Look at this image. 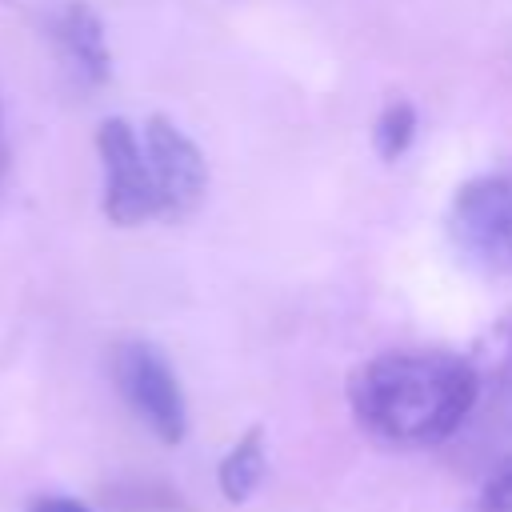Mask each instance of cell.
Segmentation results:
<instances>
[{"label":"cell","mask_w":512,"mask_h":512,"mask_svg":"<svg viewBox=\"0 0 512 512\" xmlns=\"http://www.w3.org/2000/svg\"><path fill=\"white\" fill-rule=\"evenodd\" d=\"M472 512H512V464H504L488 476Z\"/></svg>","instance_id":"10"},{"label":"cell","mask_w":512,"mask_h":512,"mask_svg":"<svg viewBox=\"0 0 512 512\" xmlns=\"http://www.w3.org/2000/svg\"><path fill=\"white\" fill-rule=\"evenodd\" d=\"M104 504L112 512H184L180 492L160 480H116L104 488Z\"/></svg>","instance_id":"8"},{"label":"cell","mask_w":512,"mask_h":512,"mask_svg":"<svg viewBox=\"0 0 512 512\" xmlns=\"http://www.w3.org/2000/svg\"><path fill=\"white\" fill-rule=\"evenodd\" d=\"M448 232L476 268H512V168L468 180L448 208Z\"/></svg>","instance_id":"2"},{"label":"cell","mask_w":512,"mask_h":512,"mask_svg":"<svg viewBox=\"0 0 512 512\" xmlns=\"http://www.w3.org/2000/svg\"><path fill=\"white\" fill-rule=\"evenodd\" d=\"M56 44L68 68L84 84H104L112 76V52L104 40V24L88 4H68L56 20Z\"/></svg>","instance_id":"6"},{"label":"cell","mask_w":512,"mask_h":512,"mask_svg":"<svg viewBox=\"0 0 512 512\" xmlns=\"http://www.w3.org/2000/svg\"><path fill=\"white\" fill-rule=\"evenodd\" d=\"M416 140V108L408 100H392L372 128V144L380 152V160H400Z\"/></svg>","instance_id":"9"},{"label":"cell","mask_w":512,"mask_h":512,"mask_svg":"<svg viewBox=\"0 0 512 512\" xmlns=\"http://www.w3.org/2000/svg\"><path fill=\"white\" fill-rule=\"evenodd\" d=\"M480 400V376L452 352H384L348 380L356 420L384 444L428 448L460 432Z\"/></svg>","instance_id":"1"},{"label":"cell","mask_w":512,"mask_h":512,"mask_svg":"<svg viewBox=\"0 0 512 512\" xmlns=\"http://www.w3.org/2000/svg\"><path fill=\"white\" fill-rule=\"evenodd\" d=\"M96 152L104 164V216L120 228L160 216L156 184L144 160V144L124 116H108L96 128Z\"/></svg>","instance_id":"4"},{"label":"cell","mask_w":512,"mask_h":512,"mask_svg":"<svg viewBox=\"0 0 512 512\" xmlns=\"http://www.w3.org/2000/svg\"><path fill=\"white\" fill-rule=\"evenodd\" d=\"M112 380L124 396V404L140 416V424L164 440L180 444L188 432V404L180 392V380L160 348L148 340H124L112 352Z\"/></svg>","instance_id":"3"},{"label":"cell","mask_w":512,"mask_h":512,"mask_svg":"<svg viewBox=\"0 0 512 512\" xmlns=\"http://www.w3.org/2000/svg\"><path fill=\"white\" fill-rule=\"evenodd\" d=\"M0 164H4V144H0Z\"/></svg>","instance_id":"12"},{"label":"cell","mask_w":512,"mask_h":512,"mask_svg":"<svg viewBox=\"0 0 512 512\" xmlns=\"http://www.w3.org/2000/svg\"><path fill=\"white\" fill-rule=\"evenodd\" d=\"M264 428H248L228 452H224V460H220V468H216V484H220V492L232 500V504H244L256 488H260V480H264Z\"/></svg>","instance_id":"7"},{"label":"cell","mask_w":512,"mask_h":512,"mask_svg":"<svg viewBox=\"0 0 512 512\" xmlns=\"http://www.w3.org/2000/svg\"><path fill=\"white\" fill-rule=\"evenodd\" d=\"M24 512H92V508L80 504V500H72V496H56V492H52V496H36Z\"/></svg>","instance_id":"11"},{"label":"cell","mask_w":512,"mask_h":512,"mask_svg":"<svg viewBox=\"0 0 512 512\" xmlns=\"http://www.w3.org/2000/svg\"><path fill=\"white\" fill-rule=\"evenodd\" d=\"M140 144H144V160H148V172L156 184L160 216H168V220L188 216L204 200V188H208L204 152L168 116H148Z\"/></svg>","instance_id":"5"}]
</instances>
